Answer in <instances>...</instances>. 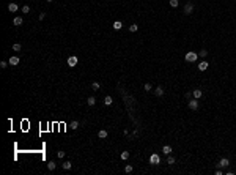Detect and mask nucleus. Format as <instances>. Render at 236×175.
Instances as JSON below:
<instances>
[{
    "label": "nucleus",
    "mask_w": 236,
    "mask_h": 175,
    "mask_svg": "<svg viewBox=\"0 0 236 175\" xmlns=\"http://www.w3.org/2000/svg\"><path fill=\"white\" fill-rule=\"evenodd\" d=\"M198 60V55L195 52H187L186 54V62H189V63H194V62Z\"/></svg>",
    "instance_id": "1"
},
{
    "label": "nucleus",
    "mask_w": 236,
    "mask_h": 175,
    "mask_svg": "<svg viewBox=\"0 0 236 175\" xmlns=\"http://www.w3.org/2000/svg\"><path fill=\"white\" fill-rule=\"evenodd\" d=\"M189 109L191 110L198 109V99H191V101H189Z\"/></svg>",
    "instance_id": "2"
},
{
    "label": "nucleus",
    "mask_w": 236,
    "mask_h": 175,
    "mask_svg": "<svg viewBox=\"0 0 236 175\" xmlns=\"http://www.w3.org/2000/svg\"><path fill=\"white\" fill-rule=\"evenodd\" d=\"M76 65H77V57H76V55H71V57L68 58V66H71V68H74Z\"/></svg>",
    "instance_id": "3"
},
{
    "label": "nucleus",
    "mask_w": 236,
    "mask_h": 175,
    "mask_svg": "<svg viewBox=\"0 0 236 175\" xmlns=\"http://www.w3.org/2000/svg\"><path fill=\"white\" fill-rule=\"evenodd\" d=\"M150 163L154 164V166H156V164H159V163H161V158H159V155H156V153H154V155H151V156H150Z\"/></svg>",
    "instance_id": "4"
},
{
    "label": "nucleus",
    "mask_w": 236,
    "mask_h": 175,
    "mask_svg": "<svg viewBox=\"0 0 236 175\" xmlns=\"http://www.w3.org/2000/svg\"><path fill=\"white\" fill-rule=\"evenodd\" d=\"M192 11H194V5L192 3H186V6H184V13H186V14H191Z\"/></svg>",
    "instance_id": "5"
},
{
    "label": "nucleus",
    "mask_w": 236,
    "mask_h": 175,
    "mask_svg": "<svg viewBox=\"0 0 236 175\" xmlns=\"http://www.w3.org/2000/svg\"><path fill=\"white\" fill-rule=\"evenodd\" d=\"M208 66H209V63H208V62H205V60H203L202 63H198V69H200V71H205V69H208Z\"/></svg>",
    "instance_id": "6"
},
{
    "label": "nucleus",
    "mask_w": 236,
    "mask_h": 175,
    "mask_svg": "<svg viewBox=\"0 0 236 175\" xmlns=\"http://www.w3.org/2000/svg\"><path fill=\"white\" fill-rule=\"evenodd\" d=\"M192 95H194V98H195V99H200L203 93H202V90H200V88H197V90H194V91H192Z\"/></svg>",
    "instance_id": "7"
},
{
    "label": "nucleus",
    "mask_w": 236,
    "mask_h": 175,
    "mask_svg": "<svg viewBox=\"0 0 236 175\" xmlns=\"http://www.w3.org/2000/svg\"><path fill=\"white\" fill-rule=\"evenodd\" d=\"M219 166H220V167H228V166H230V161L227 159V158H222L220 163H219Z\"/></svg>",
    "instance_id": "8"
},
{
    "label": "nucleus",
    "mask_w": 236,
    "mask_h": 175,
    "mask_svg": "<svg viewBox=\"0 0 236 175\" xmlns=\"http://www.w3.org/2000/svg\"><path fill=\"white\" fill-rule=\"evenodd\" d=\"M10 65H11V66L19 65V57H16V55H14V57H11V58H10Z\"/></svg>",
    "instance_id": "9"
},
{
    "label": "nucleus",
    "mask_w": 236,
    "mask_h": 175,
    "mask_svg": "<svg viewBox=\"0 0 236 175\" xmlns=\"http://www.w3.org/2000/svg\"><path fill=\"white\" fill-rule=\"evenodd\" d=\"M17 5H16V3H10V5H8V11H11V13H16V11H17Z\"/></svg>",
    "instance_id": "10"
},
{
    "label": "nucleus",
    "mask_w": 236,
    "mask_h": 175,
    "mask_svg": "<svg viewBox=\"0 0 236 175\" xmlns=\"http://www.w3.org/2000/svg\"><path fill=\"white\" fill-rule=\"evenodd\" d=\"M87 104H88V106H94V104H96V98H94V96H90V98L87 99Z\"/></svg>",
    "instance_id": "11"
},
{
    "label": "nucleus",
    "mask_w": 236,
    "mask_h": 175,
    "mask_svg": "<svg viewBox=\"0 0 236 175\" xmlns=\"http://www.w3.org/2000/svg\"><path fill=\"white\" fill-rule=\"evenodd\" d=\"M154 95H156V96H162V95H164V88H162V87H157L156 90H154Z\"/></svg>",
    "instance_id": "12"
},
{
    "label": "nucleus",
    "mask_w": 236,
    "mask_h": 175,
    "mask_svg": "<svg viewBox=\"0 0 236 175\" xmlns=\"http://www.w3.org/2000/svg\"><path fill=\"white\" fill-rule=\"evenodd\" d=\"M162 153H165V155H170V153H172V147H170V145H165L164 148H162Z\"/></svg>",
    "instance_id": "13"
},
{
    "label": "nucleus",
    "mask_w": 236,
    "mask_h": 175,
    "mask_svg": "<svg viewBox=\"0 0 236 175\" xmlns=\"http://www.w3.org/2000/svg\"><path fill=\"white\" fill-rule=\"evenodd\" d=\"M55 167H57V164L54 163V161H49L47 163V169L49 170H55Z\"/></svg>",
    "instance_id": "14"
},
{
    "label": "nucleus",
    "mask_w": 236,
    "mask_h": 175,
    "mask_svg": "<svg viewBox=\"0 0 236 175\" xmlns=\"http://www.w3.org/2000/svg\"><path fill=\"white\" fill-rule=\"evenodd\" d=\"M121 27H123V24H121L120 21H115V22H113V28H115V30H120Z\"/></svg>",
    "instance_id": "15"
},
{
    "label": "nucleus",
    "mask_w": 236,
    "mask_h": 175,
    "mask_svg": "<svg viewBox=\"0 0 236 175\" xmlns=\"http://www.w3.org/2000/svg\"><path fill=\"white\" fill-rule=\"evenodd\" d=\"M13 24H14V25H22V17H14V21H13Z\"/></svg>",
    "instance_id": "16"
},
{
    "label": "nucleus",
    "mask_w": 236,
    "mask_h": 175,
    "mask_svg": "<svg viewBox=\"0 0 236 175\" xmlns=\"http://www.w3.org/2000/svg\"><path fill=\"white\" fill-rule=\"evenodd\" d=\"M112 103H113V99L110 98V96H105V98H104V104H105V106H110Z\"/></svg>",
    "instance_id": "17"
},
{
    "label": "nucleus",
    "mask_w": 236,
    "mask_h": 175,
    "mask_svg": "<svg viewBox=\"0 0 236 175\" xmlns=\"http://www.w3.org/2000/svg\"><path fill=\"white\" fill-rule=\"evenodd\" d=\"M71 167H72V164L69 163V161H65V163H63V169H65V170H69Z\"/></svg>",
    "instance_id": "18"
},
{
    "label": "nucleus",
    "mask_w": 236,
    "mask_h": 175,
    "mask_svg": "<svg viewBox=\"0 0 236 175\" xmlns=\"http://www.w3.org/2000/svg\"><path fill=\"white\" fill-rule=\"evenodd\" d=\"M98 136L101 137V139H105V137H107V131H105V130H101L99 133H98Z\"/></svg>",
    "instance_id": "19"
},
{
    "label": "nucleus",
    "mask_w": 236,
    "mask_h": 175,
    "mask_svg": "<svg viewBox=\"0 0 236 175\" xmlns=\"http://www.w3.org/2000/svg\"><path fill=\"white\" fill-rule=\"evenodd\" d=\"M91 88H93L94 91H98L99 88H101V85H99V82H93V84H91Z\"/></svg>",
    "instance_id": "20"
},
{
    "label": "nucleus",
    "mask_w": 236,
    "mask_h": 175,
    "mask_svg": "<svg viewBox=\"0 0 236 175\" xmlns=\"http://www.w3.org/2000/svg\"><path fill=\"white\" fill-rule=\"evenodd\" d=\"M21 49H22V46L19 44V43H16V44H13V51H16V52H19Z\"/></svg>",
    "instance_id": "21"
},
{
    "label": "nucleus",
    "mask_w": 236,
    "mask_h": 175,
    "mask_svg": "<svg viewBox=\"0 0 236 175\" xmlns=\"http://www.w3.org/2000/svg\"><path fill=\"white\" fill-rule=\"evenodd\" d=\"M139 30V25H135V24H132L131 27H129V32H132V33H134V32H137Z\"/></svg>",
    "instance_id": "22"
},
{
    "label": "nucleus",
    "mask_w": 236,
    "mask_h": 175,
    "mask_svg": "<svg viewBox=\"0 0 236 175\" xmlns=\"http://www.w3.org/2000/svg\"><path fill=\"white\" fill-rule=\"evenodd\" d=\"M127 158H129V152H123V153H121V159H123V161H126Z\"/></svg>",
    "instance_id": "23"
},
{
    "label": "nucleus",
    "mask_w": 236,
    "mask_h": 175,
    "mask_svg": "<svg viewBox=\"0 0 236 175\" xmlns=\"http://www.w3.org/2000/svg\"><path fill=\"white\" fill-rule=\"evenodd\" d=\"M71 128H72V130H77V128H79V122H77V120H74V122L71 123Z\"/></svg>",
    "instance_id": "24"
},
{
    "label": "nucleus",
    "mask_w": 236,
    "mask_h": 175,
    "mask_svg": "<svg viewBox=\"0 0 236 175\" xmlns=\"http://www.w3.org/2000/svg\"><path fill=\"white\" fill-rule=\"evenodd\" d=\"M178 3H180L178 0H170V6H173V8H176V6H178Z\"/></svg>",
    "instance_id": "25"
},
{
    "label": "nucleus",
    "mask_w": 236,
    "mask_h": 175,
    "mask_svg": "<svg viewBox=\"0 0 236 175\" xmlns=\"http://www.w3.org/2000/svg\"><path fill=\"white\" fill-rule=\"evenodd\" d=\"M28 11H30V6H28V5H24L22 6V13L25 14V13H28Z\"/></svg>",
    "instance_id": "26"
},
{
    "label": "nucleus",
    "mask_w": 236,
    "mask_h": 175,
    "mask_svg": "<svg viewBox=\"0 0 236 175\" xmlns=\"http://www.w3.org/2000/svg\"><path fill=\"white\" fill-rule=\"evenodd\" d=\"M198 55H200V57H206V55H208V51L202 49V51H200V52H198Z\"/></svg>",
    "instance_id": "27"
},
{
    "label": "nucleus",
    "mask_w": 236,
    "mask_h": 175,
    "mask_svg": "<svg viewBox=\"0 0 236 175\" xmlns=\"http://www.w3.org/2000/svg\"><path fill=\"white\" fill-rule=\"evenodd\" d=\"M167 163H169V164H175V158L169 155V158H167Z\"/></svg>",
    "instance_id": "28"
},
{
    "label": "nucleus",
    "mask_w": 236,
    "mask_h": 175,
    "mask_svg": "<svg viewBox=\"0 0 236 175\" xmlns=\"http://www.w3.org/2000/svg\"><path fill=\"white\" fill-rule=\"evenodd\" d=\"M124 170H126V174H131V172H132V166H126Z\"/></svg>",
    "instance_id": "29"
},
{
    "label": "nucleus",
    "mask_w": 236,
    "mask_h": 175,
    "mask_svg": "<svg viewBox=\"0 0 236 175\" xmlns=\"http://www.w3.org/2000/svg\"><path fill=\"white\" fill-rule=\"evenodd\" d=\"M8 63H10V62H0V66H2V68H6Z\"/></svg>",
    "instance_id": "30"
},
{
    "label": "nucleus",
    "mask_w": 236,
    "mask_h": 175,
    "mask_svg": "<svg viewBox=\"0 0 236 175\" xmlns=\"http://www.w3.org/2000/svg\"><path fill=\"white\" fill-rule=\"evenodd\" d=\"M143 88H145L146 91H150V90H151V85H150V84H145V85H143Z\"/></svg>",
    "instance_id": "31"
},
{
    "label": "nucleus",
    "mask_w": 236,
    "mask_h": 175,
    "mask_svg": "<svg viewBox=\"0 0 236 175\" xmlns=\"http://www.w3.org/2000/svg\"><path fill=\"white\" fill-rule=\"evenodd\" d=\"M57 156H58V158H63V156H65V152H61V150H60V152H57Z\"/></svg>",
    "instance_id": "32"
},
{
    "label": "nucleus",
    "mask_w": 236,
    "mask_h": 175,
    "mask_svg": "<svg viewBox=\"0 0 236 175\" xmlns=\"http://www.w3.org/2000/svg\"><path fill=\"white\" fill-rule=\"evenodd\" d=\"M192 96H194V95H192L191 91H187V93H186V98H187V99H191V98H192Z\"/></svg>",
    "instance_id": "33"
},
{
    "label": "nucleus",
    "mask_w": 236,
    "mask_h": 175,
    "mask_svg": "<svg viewBox=\"0 0 236 175\" xmlns=\"http://www.w3.org/2000/svg\"><path fill=\"white\" fill-rule=\"evenodd\" d=\"M39 19H41V21L46 19V13H41V14H39Z\"/></svg>",
    "instance_id": "34"
},
{
    "label": "nucleus",
    "mask_w": 236,
    "mask_h": 175,
    "mask_svg": "<svg viewBox=\"0 0 236 175\" xmlns=\"http://www.w3.org/2000/svg\"><path fill=\"white\" fill-rule=\"evenodd\" d=\"M47 2H54V0H47Z\"/></svg>",
    "instance_id": "35"
}]
</instances>
